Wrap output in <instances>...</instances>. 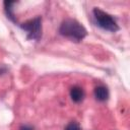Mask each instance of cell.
Returning a JSON list of instances; mask_svg holds the SVG:
<instances>
[{
    "instance_id": "cell-3",
    "label": "cell",
    "mask_w": 130,
    "mask_h": 130,
    "mask_svg": "<svg viewBox=\"0 0 130 130\" xmlns=\"http://www.w3.org/2000/svg\"><path fill=\"white\" fill-rule=\"evenodd\" d=\"M41 18L40 17H36L25 23H23L21 26L24 30L27 31L28 34V38L30 39H35V40H39L41 37V30H42V25H41Z\"/></svg>"
},
{
    "instance_id": "cell-2",
    "label": "cell",
    "mask_w": 130,
    "mask_h": 130,
    "mask_svg": "<svg viewBox=\"0 0 130 130\" xmlns=\"http://www.w3.org/2000/svg\"><path fill=\"white\" fill-rule=\"evenodd\" d=\"M93 16L95 18L96 23L102 28L109 30V31L118 30V24H117L116 20L110 14L106 13L105 11H103L99 8H94L93 9Z\"/></svg>"
},
{
    "instance_id": "cell-7",
    "label": "cell",
    "mask_w": 130,
    "mask_h": 130,
    "mask_svg": "<svg viewBox=\"0 0 130 130\" xmlns=\"http://www.w3.org/2000/svg\"><path fill=\"white\" fill-rule=\"evenodd\" d=\"M19 130H32V127H30L28 125H23L19 128Z\"/></svg>"
},
{
    "instance_id": "cell-5",
    "label": "cell",
    "mask_w": 130,
    "mask_h": 130,
    "mask_svg": "<svg viewBox=\"0 0 130 130\" xmlns=\"http://www.w3.org/2000/svg\"><path fill=\"white\" fill-rule=\"evenodd\" d=\"M94 98L100 102H105L109 98V91L106 86L99 85L94 88Z\"/></svg>"
},
{
    "instance_id": "cell-1",
    "label": "cell",
    "mask_w": 130,
    "mask_h": 130,
    "mask_svg": "<svg viewBox=\"0 0 130 130\" xmlns=\"http://www.w3.org/2000/svg\"><path fill=\"white\" fill-rule=\"evenodd\" d=\"M59 31L62 36L75 41L79 42L81 41L85 36H86V30L85 28L75 19H65L59 28Z\"/></svg>"
},
{
    "instance_id": "cell-4",
    "label": "cell",
    "mask_w": 130,
    "mask_h": 130,
    "mask_svg": "<svg viewBox=\"0 0 130 130\" xmlns=\"http://www.w3.org/2000/svg\"><path fill=\"white\" fill-rule=\"evenodd\" d=\"M70 98L75 103H80L84 98V91L79 86H73L70 89Z\"/></svg>"
},
{
    "instance_id": "cell-6",
    "label": "cell",
    "mask_w": 130,
    "mask_h": 130,
    "mask_svg": "<svg viewBox=\"0 0 130 130\" xmlns=\"http://www.w3.org/2000/svg\"><path fill=\"white\" fill-rule=\"evenodd\" d=\"M65 130H81V129H80V126H79L78 123H76V122H71V123H69V124L66 126Z\"/></svg>"
}]
</instances>
